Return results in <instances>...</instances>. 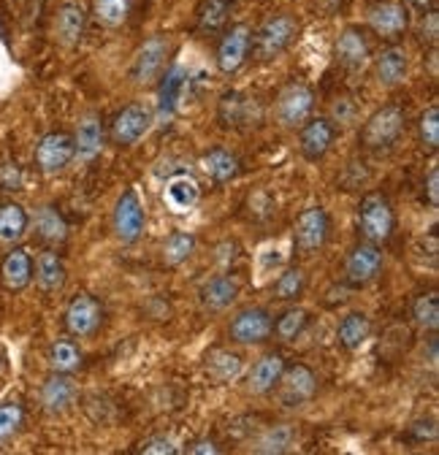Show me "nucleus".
Returning a JSON list of instances; mask_svg holds the SVG:
<instances>
[{"mask_svg":"<svg viewBox=\"0 0 439 455\" xmlns=\"http://www.w3.org/2000/svg\"><path fill=\"white\" fill-rule=\"evenodd\" d=\"M277 387H280V402L285 407H304L317 393V374L304 363H296L291 369L285 366Z\"/></svg>","mask_w":439,"mask_h":455,"instance_id":"2eb2a0df","label":"nucleus"},{"mask_svg":"<svg viewBox=\"0 0 439 455\" xmlns=\"http://www.w3.org/2000/svg\"><path fill=\"white\" fill-rule=\"evenodd\" d=\"M412 320L423 331H436L439 328V296L436 293H423L412 301Z\"/></svg>","mask_w":439,"mask_h":455,"instance_id":"a19ab883","label":"nucleus"},{"mask_svg":"<svg viewBox=\"0 0 439 455\" xmlns=\"http://www.w3.org/2000/svg\"><path fill=\"white\" fill-rule=\"evenodd\" d=\"M204 371L214 382H231L242 374V358L231 350H212L206 355Z\"/></svg>","mask_w":439,"mask_h":455,"instance_id":"f704fd0d","label":"nucleus"},{"mask_svg":"<svg viewBox=\"0 0 439 455\" xmlns=\"http://www.w3.org/2000/svg\"><path fill=\"white\" fill-rule=\"evenodd\" d=\"M204 171L214 185H228L239 177V157L228 149H209L204 155Z\"/></svg>","mask_w":439,"mask_h":455,"instance_id":"7c9ffc66","label":"nucleus"},{"mask_svg":"<svg viewBox=\"0 0 439 455\" xmlns=\"http://www.w3.org/2000/svg\"><path fill=\"white\" fill-rule=\"evenodd\" d=\"M84 28H87V14L79 4H63L58 14H54V36L68 49H74L84 38Z\"/></svg>","mask_w":439,"mask_h":455,"instance_id":"cd10ccee","label":"nucleus"},{"mask_svg":"<svg viewBox=\"0 0 439 455\" xmlns=\"http://www.w3.org/2000/svg\"><path fill=\"white\" fill-rule=\"evenodd\" d=\"M250 49H252V28L239 22V25H231L223 38L217 44V68L223 74H236L250 57Z\"/></svg>","mask_w":439,"mask_h":455,"instance_id":"1a4fd4ad","label":"nucleus"},{"mask_svg":"<svg viewBox=\"0 0 439 455\" xmlns=\"http://www.w3.org/2000/svg\"><path fill=\"white\" fill-rule=\"evenodd\" d=\"M25 426V410L17 402H6L0 404V444L14 439Z\"/></svg>","mask_w":439,"mask_h":455,"instance_id":"37998d69","label":"nucleus"},{"mask_svg":"<svg viewBox=\"0 0 439 455\" xmlns=\"http://www.w3.org/2000/svg\"><path fill=\"white\" fill-rule=\"evenodd\" d=\"M307 325H309V312L301 309V307H293V309H285L277 317V323H274L271 333H277L280 341H296L307 331Z\"/></svg>","mask_w":439,"mask_h":455,"instance_id":"4c0bfd02","label":"nucleus"},{"mask_svg":"<svg viewBox=\"0 0 439 455\" xmlns=\"http://www.w3.org/2000/svg\"><path fill=\"white\" fill-rule=\"evenodd\" d=\"M334 54H337V63L345 66V68H350V71L363 68V66L369 63V54H371L363 30H358V28H345V30L339 33L337 44H334Z\"/></svg>","mask_w":439,"mask_h":455,"instance_id":"5701e85b","label":"nucleus"},{"mask_svg":"<svg viewBox=\"0 0 439 455\" xmlns=\"http://www.w3.org/2000/svg\"><path fill=\"white\" fill-rule=\"evenodd\" d=\"M271 328H274V317L268 309L263 307H247L242 312H236V317L228 325V336L236 345H263V341L271 339Z\"/></svg>","mask_w":439,"mask_h":455,"instance_id":"9d476101","label":"nucleus"},{"mask_svg":"<svg viewBox=\"0 0 439 455\" xmlns=\"http://www.w3.org/2000/svg\"><path fill=\"white\" fill-rule=\"evenodd\" d=\"M76 160L74 136L66 131H52L36 144V168L46 177H58Z\"/></svg>","mask_w":439,"mask_h":455,"instance_id":"20e7f679","label":"nucleus"},{"mask_svg":"<svg viewBox=\"0 0 439 455\" xmlns=\"http://www.w3.org/2000/svg\"><path fill=\"white\" fill-rule=\"evenodd\" d=\"M337 136H339V128L331 123V117H309L301 123L299 149L309 163H317L331 152Z\"/></svg>","mask_w":439,"mask_h":455,"instance_id":"f8f14e48","label":"nucleus"},{"mask_svg":"<svg viewBox=\"0 0 439 455\" xmlns=\"http://www.w3.org/2000/svg\"><path fill=\"white\" fill-rule=\"evenodd\" d=\"M239 299V282L231 274H217L198 293V301L206 312H226L234 301Z\"/></svg>","mask_w":439,"mask_h":455,"instance_id":"4be33fe9","label":"nucleus"},{"mask_svg":"<svg viewBox=\"0 0 439 455\" xmlns=\"http://www.w3.org/2000/svg\"><path fill=\"white\" fill-rule=\"evenodd\" d=\"M33 279L44 293H58L66 288L68 279V268L66 260L54 252L52 247H46L44 252H38V258L33 260Z\"/></svg>","mask_w":439,"mask_h":455,"instance_id":"6ab92c4d","label":"nucleus"},{"mask_svg":"<svg viewBox=\"0 0 439 455\" xmlns=\"http://www.w3.org/2000/svg\"><path fill=\"white\" fill-rule=\"evenodd\" d=\"M30 217L22 204L6 201L0 204V244H20L28 234Z\"/></svg>","mask_w":439,"mask_h":455,"instance_id":"c756f323","label":"nucleus"},{"mask_svg":"<svg viewBox=\"0 0 439 455\" xmlns=\"http://www.w3.org/2000/svg\"><path fill=\"white\" fill-rule=\"evenodd\" d=\"M188 84V71L182 66H172L166 74H160V87H157V111L160 120H172L174 111L182 100Z\"/></svg>","mask_w":439,"mask_h":455,"instance_id":"bb28decb","label":"nucleus"},{"mask_svg":"<svg viewBox=\"0 0 439 455\" xmlns=\"http://www.w3.org/2000/svg\"><path fill=\"white\" fill-rule=\"evenodd\" d=\"M41 410L52 418L66 415L79 398V385L74 382L71 374H60V371H52L46 377V382L41 385Z\"/></svg>","mask_w":439,"mask_h":455,"instance_id":"4468645a","label":"nucleus"},{"mask_svg":"<svg viewBox=\"0 0 439 455\" xmlns=\"http://www.w3.org/2000/svg\"><path fill=\"white\" fill-rule=\"evenodd\" d=\"M152 125H155L152 111L141 103H131L112 120L108 136H112V144L117 147H133L152 131Z\"/></svg>","mask_w":439,"mask_h":455,"instance_id":"9b49d317","label":"nucleus"},{"mask_svg":"<svg viewBox=\"0 0 439 455\" xmlns=\"http://www.w3.org/2000/svg\"><path fill=\"white\" fill-rule=\"evenodd\" d=\"M410 71V60H407V52L402 46H386L374 60V76L379 82V87L394 90L399 84H404Z\"/></svg>","mask_w":439,"mask_h":455,"instance_id":"aec40b11","label":"nucleus"},{"mask_svg":"<svg viewBox=\"0 0 439 455\" xmlns=\"http://www.w3.org/2000/svg\"><path fill=\"white\" fill-rule=\"evenodd\" d=\"M407 128V111L402 106H382L377 108L371 117L363 123L361 128V144L366 149H374V152H382V149H391L402 133Z\"/></svg>","mask_w":439,"mask_h":455,"instance_id":"7ed1b4c3","label":"nucleus"},{"mask_svg":"<svg viewBox=\"0 0 439 455\" xmlns=\"http://www.w3.org/2000/svg\"><path fill=\"white\" fill-rule=\"evenodd\" d=\"M412 6H418V9H428L431 6V0H410Z\"/></svg>","mask_w":439,"mask_h":455,"instance_id":"09e8293b","label":"nucleus"},{"mask_svg":"<svg viewBox=\"0 0 439 455\" xmlns=\"http://www.w3.org/2000/svg\"><path fill=\"white\" fill-rule=\"evenodd\" d=\"M46 361H49V369L52 371H60V374H74L84 355L79 350V345L74 339H58V341H52V347L46 353Z\"/></svg>","mask_w":439,"mask_h":455,"instance_id":"473e14b6","label":"nucleus"},{"mask_svg":"<svg viewBox=\"0 0 439 455\" xmlns=\"http://www.w3.org/2000/svg\"><path fill=\"white\" fill-rule=\"evenodd\" d=\"M358 231L363 242L371 244H386L394 231H396V212L382 193H369L363 196L358 206Z\"/></svg>","mask_w":439,"mask_h":455,"instance_id":"f03ea898","label":"nucleus"},{"mask_svg":"<svg viewBox=\"0 0 439 455\" xmlns=\"http://www.w3.org/2000/svg\"><path fill=\"white\" fill-rule=\"evenodd\" d=\"M369 336H371V320L363 312H347L337 328V339L347 353L361 350Z\"/></svg>","mask_w":439,"mask_h":455,"instance_id":"2f4dec72","label":"nucleus"},{"mask_svg":"<svg viewBox=\"0 0 439 455\" xmlns=\"http://www.w3.org/2000/svg\"><path fill=\"white\" fill-rule=\"evenodd\" d=\"M234 0H201V6L196 12L198 20V30L201 33H217L226 25L228 14H231Z\"/></svg>","mask_w":439,"mask_h":455,"instance_id":"e433bc0d","label":"nucleus"},{"mask_svg":"<svg viewBox=\"0 0 439 455\" xmlns=\"http://www.w3.org/2000/svg\"><path fill=\"white\" fill-rule=\"evenodd\" d=\"M196 252V236L193 234H172L163 244V263L166 266H182L190 255Z\"/></svg>","mask_w":439,"mask_h":455,"instance_id":"ea45409f","label":"nucleus"},{"mask_svg":"<svg viewBox=\"0 0 439 455\" xmlns=\"http://www.w3.org/2000/svg\"><path fill=\"white\" fill-rule=\"evenodd\" d=\"M312 108H315V92L301 82H291L280 90L277 100H274V117H277L283 128H301V123L312 117Z\"/></svg>","mask_w":439,"mask_h":455,"instance_id":"39448f33","label":"nucleus"},{"mask_svg":"<svg viewBox=\"0 0 439 455\" xmlns=\"http://www.w3.org/2000/svg\"><path fill=\"white\" fill-rule=\"evenodd\" d=\"M33 231L44 244L58 247L68 239V222L58 209L46 204V206H38L33 214Z\"/></svg>","mask_w":439,"mask_h":455,"instance_id":"c85d7f7f","label":"nucleus"},{"mask_svg":"<svg viewBox=\"0 0 439 455\" xmlns=\"http://www.w3.org/2000/svg\"><path fill=\"white\" fill-rule=\"evenodd\" d=\"M307 291V274L301 268H285L280 279L274 282V299L277 301H296Z\"/></svg>","mask_w":439,"mask_h":455,"instance_id":"58836bf2","label":"nucleus"},{"mask_svg":"<svg viewBox=\"0 0 439 455\" xmlns=\"http://www.w3.org/2000/svg\"><path fill=\"white\" fill-rule=\"evenodd\" d=\"M301 25L293 14L283 12V14H274L268 17L255 33H252V49H255V57L263 63L268 60H277V57L296 41Z\"/></svg>","mask_w":439,"mask_h":455,"instance_id":"f257e3e1","label":"nucleus"},{"mask_svg":"<svg viewBox=\"0 0 439 455\" xmlns=\"http://www.w3.org/2000/svg\"><path fill=\"white\" fill-rule=\"evenodd\" d=\"M144 225H147V212L141 206V198L136 196V190H125L117 198L115 214H112L115 236L123 244H136L144 236Z\"/></svg>","mask_w":439,"mask_h":455,"instance_id":"6e6552de","label":"nucleus"},{"mask_svg":"<svg viewBox=\"0 0 439 455\" xmlns=\"http://www.w3.org/2000/svg\"><path fill=\"white\" fill-rule=\"evenodd\" d=\"M426 198H428V206H431V209L439 206V168H436V165L428 171V180H426Z\"/></svg>","mask_w":439,"mask_h":455,"instance_id":"49530a36","label":"nucleus"},{"mask_svg":"<svg viewBox=\"0 0 439 455\" xmlns=\"http://www.w3.org/2000/svg\"><path fill=\"white\" fill-rule=\"evenodd\" d=\"M418 139L431 152L439 147V106L436 103H431L428 108L420 111V117H418Z\"/></svg>","mask_w":439,"mask_h":455,"instance_id":"79ce46f5","label":"nucleus"},{"mask_svg":"<svg viewBox=\"0 0 439 455\" xmlns=\"http://www.w3.org/2000/svg\"><path fill=\"white\" fill-rule=\"evenodd\" d=\"M74 147H76V157L90 163L100 155L103 149V123H100V114L87 111L79 117L76 123V133H74Z\"/></svg>","mask_w":439,"mask_h":455,"instance_id":"393cba45","label":"nucleus"},{"mask_svg":"<svg viewBox=\"0 0 439 455\" xmlns=\"http://www.w3.org/2000/svg\"><path fill=\"white\" fill-rule=\"evenodd\" d=\"M131 12H133V0H92V17L106 30L123 28Z\"/></svg>","mask_w":439,"mask_h":455,"instance_id":"72a5a7b5","label":"nucleus"},{"mask_svg":"<svg viewBox=\"0 0 439 455\" xmlns=\"http://www.w3.org/2000/svg\"><path fill=\"white\" fill-rule=\"evenodd\" d=\"M366 25L374 36H379L382 41H396L407 25H410V12L402 4H394V0H386V4H374L366 14Z\"/></svg>","mask_w":439,"mask_h":455,"instance_id":"f3484780","label":"nucleus"},{"mask_svg":"<svg viewBox=\"0 0 439 455\" xmlns=\"http://www.w3.org/2000/svg\"><path fill=\"white\" fill-rule=\"evenodd\" d=\"M188 452L190 455H217V452H223V447H220L214 439H196L188 444Z\"/></svg>","mask_w":439,"mask_h":455,"instance_id":"de8ad7c7","label":"nucleus"},{"mask_svg":"<svg viewBox=\"0 0 439 455\" xmlns=\"http://www.w3.org/2000/svg\"><path fill=\"white\" fill-rule=\"evenodd\" d=\"M382 271V252L379 244L371 242H361L350 250L347 260H345V279L350 288H366L371 284Z\"/></svg>","mask_w":439,"mask_h":455,"instance_id":"ddd939ff","label":"nucleus"},{"mask_svg":"<svg viewBox=\"0 0 439 455\" xmlns=\"http://www.w3.org/2000/svg\"><path fill=\"white\" fill-rule=\"evenodd\" d=\"M166 54H169V41L163 36H152L147 38L131 66V76L136 84H152L155 79H160L163 68H166Z\"/></svg>","mask_w":439,"mask_h":455,"instance_id":"dca6fc26","label":"nucleus"},{"mask_svg":"<svg viewBox=\"0 0 439 455\" xmlns=\"http://www.w3.org/2000/svg\"><path fill=\"white\" fill-rule=\"evenodd\" d=\"M328 231H331V220H328L323 206H307L293 225V244L301 255H312L323 250L328 242Z\"/></svg>","mask_w":439,"mask_h":455,"instance_id":"423d86ee","label":"nucleus"},{"mask_svg":"<svg viewBox=\"0 0 439 455\" xmlns=\"http://www.w3.org/2000/svg\"><path fill=\"white\" fill-rule=\"evenodd\" d=\"M163 201H166L169 212L174 214H188L198 206L201 201V188L190 174H177L163 188Z\"/></svg>","mask_w":439,"mask_h":455,"instance_id":"a878e982","label":"nucleus"},{"mask_svg":"<svg viewBox=\"0 0 439 455\" xmlns=\"http://www.w3.org/2000/svg\"><path fill=\"white\" fill-rule=\"evenodd\" d=\"M103 320H106V309L90 293L74 296L66 307V331L76 339H92L100 331Z\"/></svg>","mask_w":439,"mask_h":455,"instance_id":"0eeeda50","label":"nucleus"},{"mask_svg":"<svg viewBox=\"0 0 439 455\" xmlns=\"http://www.w3.org/2000/svg\"><path fill=\"white\" fill-rule=\"evenodd\" d=\"M0 282H4V288L12 293H22L28 288L33 282V258L28 250L14 247L4 258V263H0Z\"/></svg>","mask_w":439,"mask_h":455,"instance_id":"b1692460","label":"nucleus"},{"mask_svg":"<svg viewBox=\"0 0 439 455\" xmlns=\"http://www.w3.org/2000/svg\"><path fill=\"white\" fill-rule=\"evenodd\" d=\"M283 371H285V358L280 353H266V355H260L252 363L250 374H247V393H252V395L271 393L274 387H277Z\"/></svg>","mask_w":439,"mask_h":455,"instance_id":"412c9836","label":"nucleus"},{"mask_svg":"<svg viewBox=\"0 0 439 455\" xmlns=\"http://www.w3.org/2000/svg\"><path fill=\"white\" fill-rule=\"evenodd\" d=\"M299 434L291 423H280V426H274L268 428L258 442H255V452H266V455H280V452H288L293 450Z\"/></svg>","mask_w":439,"mask_h":455,"instance_id":"c9c22d12","label":"nucleus"},{"mask_svg":"<svg viewBox=\"0 0 439 455\" xmlns=\"http://www.w3.org/2000/svg\"><path fill=\"white\" fill-rule=\"evenodd\" d=\"M139 452H144V455H177L180 447L169 436H149L141 442Z\"/></svg>","mask_w":439,"mask_h":455,"instance_id":"c03bdc74","label":"nucleus"},{"mask_svg":"<svg viewBox=\"0 0 439 455\" xmlns=\"http://www.w3.org/2000/svg\"><path fill=\"white\" fill-rule=\"evenodd\" d=\"M260 120V106L244 92H228L220 100V123L226 128H250Z\"/></svg>","mask_w":439,"mask_h":455,"instance_id":"a211bd4d","label":"nucleus"},{"mask_svg":"<svg viewBox=\"0 0 439 455\" xmlns=\"http://www.w3.org/2000/svg\"><path fill=\"white\" fill-rule=\"evenodd\" d=\"M0 190H6V193L22 190V171L17 168V163L0 165Z\"/></svg>","mask_w":439,"mask_h":455,"instance_id":"a18cd8bd","label":"nucleus"}]
</instances>
